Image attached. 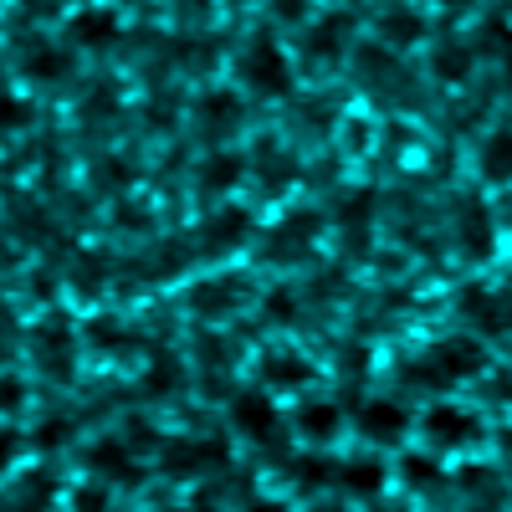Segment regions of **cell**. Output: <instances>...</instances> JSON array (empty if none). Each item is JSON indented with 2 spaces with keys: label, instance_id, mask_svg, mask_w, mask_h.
<instances>
[{
  "label": "cell",
  "instance_id": "1",
  "mask_svg": "<svg viewBox=\"0 0 512 512\" xmlns=\"http://www.w3.org/2000/svg\"><path fill=\"white\" fill-rule=\"evenodd\" d=\"M241 82L251 93H262V98H287L292 93V62L287 52L277 47L272 36H256L246 57H241Z\"/></svg>",
  "mask_w": 512,
  "mask_h": 512
},
{
  "label": "cell",
  "instance_id": "2",
  "mask_svg": "<svg viewBox=\"0 0 512 512\" xmlns=\"http://www.w3.org/2000/svg\"><path fill=\"white\" fill-rule=\"evenodd\" d=\"M420 431L436 451H461V446H472L482 436V420L472 410H461V405H431L425 420H420Z\"/></svg>",
  "mask_w": 512,
  "mask_h": 512
},
{
  "label": "cell",
  "instance_id": "3",
  "mask_svg": "<svg viewBox=\"0 0 512 512\" xmlns=\"http://www.w3.org/2000/svg\"><path fill=\"white\" fill-rule=\"evenodd\" d=\"M431 369H436L441 379H477V374L487 369V349L477 344V338H466V333L441 338V344L431 349Z\"/></svg>",
  "mask_w": 512,
  "mask_h": 512
},
{
  "label": "cell",
  "instance_id": "4",
  "mask_svg": "<svg viewBox=\"0 0 512 512\" xmlns=\"http://www.w3.org/2000/svg\"><path fill=\"white\" fill-rule=\"evenodd\" d=\"M359 431H364V441H374V446H400L405 431H410V410H405L400 400H369V405L359 410Z\"/></svg>",
  "mask_w": 512,
  "mask_h": 512
},
{
  "label": "cell",
  "instance_id": "5",
  "mask_svg": "<svg viewBox=\"0 0 512 512\" xmlns=\"http://www.w3.org/2000/svg\"><path fill=\"white\" fill-rule=\"evenodd\" d=\"M231 425L246 436V441H267L277 431V400L267 390H251V395H236L231 400Z\"/></svg>",
  "mask_w": 512,
  "mask_h": 512
},
{
  "label": "cell",
  "instance_id": "6",
  "mask_svg": "<svg viewBox=\"0 0 512 512\" xmlns=\"http://www.w3.org/2000/svg\"><path fill=\"white\" fill-rule=\"evenodd\" d=\"M456 236H461L466 262H487V256H492V246H497V231H492V216H487V205H482V200H466V205H461Z\"/></svg>",
  "mask_w": 512,
  "mask_h": 512
},
{
  "label": "cell",
  "instance_id": "7",
  "mask_svg": "<svg viewBox=\"0 0 512 512\" xmlns=\"http://www.w3.org/2000/svg\"><path fill=\"white\" fill-rule=\"evenodd\" d=\"M67 31H72L77 47L103 52V47H113V41H118V11H108V6H82V11L67 21Z\"/></svg>",
  "mask_w": 512,
  "mask_h": 512
},
{
  "label": "cell",
  "instance_id": "8",
  "mask_svg": "<svg viewBox=\"0 0 512 512\" xmlns=\"http://www.w3.org/2000/svg\"><path fill=\"white\" fill-rule=\"evenodd\" d=\"M338 431H344V410L333 400H303L297 405V436L313 441V446H328Z\"/></svg>",
  "mask_w": 512,
  "mask_h": 512
},
{
  "label": "cell",
  "instance_id": "9",
  "mask_svg": "<svg viewBox=\"0 0 512 512\" xmlns=\"http://www.w3.org/2000/svg\"><path fill=\"white\" fill-rule=\"evenodd\" d=\"M477 169L487 185H512V128H492L482 139V154H477Z\"/></svg>",
  "mask_w": 512,
  "mask_h": 512
},
{
  "label": "cell",
  "instance_id": "10",
  "mask_svg": "<svg viewBox=\"0 0 512 512\" xmlns=\"http://www.w3.org/2000/svg\"><path fill=\"white\" fill-rule=\"evenodd\" d=\"M308 379H313V364L303 354H267L262 359V384H267V390H277V395L303 390Z\"/></svg>",
  "mask_w": 512,
  "mask_h": 512
},
{
  "label": "cell",
  "instance_id": "11",
  "mask_svg": "<svg viewBox=\"0 0 512 512\" xmlns=\"http://www.w3.org/2000/svg\"><path fill=\"white\" fill-rule=\"evenodd\" d=\"M420 36H425V21L410 6H390L379 16V41H384V47H415Z\"/></svg>",
  "mask_w": 512,
  "mask_h": 512
},
{
  "label": "cell",
  "instance_id": "12",
  "mask_svg": "<svg viewBox=\"0 0 512 512\" xmlns=\"http://www.w3.org/2000/svg\"><path fill=\"white\" fill-rule=\"evenodd\" d=\"M246 226H251V221H246V210L226 205L221 216H210V221H205V246H210V251H231V246L246 241Z\"/></svg>",
  "mask_w": 512,
  "mask_h": 512
},
{
  "label": "cell",
  "instance_id": "13",
  "mask_svg": "<svg viewBox=\"0 0 512 512\" xmlns=\"http://www.w3.org/2000/svg\"><path fill=\"white\" fill-rule=\"evenodd\" d=\"M384 477H390V472H384V466H379L374 456L349 461L344 472H338V482H344V492H349V497H379V492H384Z\"/></svg>",
  "mask_w": 512,
  "mask_h": 512
},
{
  "label": "cell",
  "instance_id": "14",
  "mask_svg": "<svg viewBox=\"0 0 512 512\" xmlns=\"http://www.w3.org/2000/svg\"><path fill=\"white\" fill-rule=\"evenodd\" d=\"M88 461H93V472H103V477H128V472H134V456H128V446H123L118 436L98 441V446L88 451Z\"/></svg>",
  "mask_w": 512,
  "mask_h": 512
},
{
  "label": "cell",
  "instance_id": "15",
  "mask_svg": "<svg viewBox=\"0 0 512 512\" xmlns=\"http://www.w3.org/2000/svg\"><path fill=\"white\" fill-rule=\"evenodd\" d=\"M241 180V154H210L200 169V185L205 190H231Z\"/></svg>",
  "mask_w": 512,
  "mask_h": 512
},
{
  "label": "cell",
  "instance_id": "16",
  "mask_svg": "<svg viewBox=\"0 0 512 512\" xmlns=\"http://www.w3.org/2000/svg\"><path fill=\"white\" fill-rule=\"evenodd\" d=\"M62 72H67V52H62V47H31V52H26V77L57 82Z\"/></svg>",
  "mask_w": 512,
  "mask_h": 512
},
{
  "label": "cell",
  "instance_id": "17",
  "mask_svg": "<svg viewBox=\"0 0 512 512\" xmlns=\"http://www.w3.org/2000/svg\"><path fill=\"white\" fill-rule=\"evenodd\" d=\"M466 72H472V52L456 47V41H446V47L436 52V77L441 82H466Z\"/></svg>",
  "mask_w": 512,
  "mask_h": 512
},
{
  "label": "cell",
  "instance_id": "18",
  "mask_svg": "<svg viewBox=\"0 0 512 512\" xmlns=\"http://www.w3.org/2000/svg\"><path fill=\"white\" fill-rule=\"evenodd\" d=\"M344 21H323V26H313L308 31V57H318V62H333L338 57V41H344V31H338Z\"/></svg>",
  "mask_w": 512,
  "mask_h": 512
},
{
  "label": "cell",
  "instance_id": "19",
  "mask_svg": "<svg viewBox=\"0 0 512 512\" xmlns=\"http://www.w3.org/2000/svg\"><path fill=\"white\" fill-rule=\"evenodd\" d=\"M292 472H297V487H303V492H313V487H328V482L338 477L333 466H328V461H318V456H303V461L292 466Z\"/></svg>",
  "mask_w": 512,
  "mask_h": 512
},
{
  "label": "cell",
  "instance_id": "20",
  "mask_svg": "<svg viewBox=\"0 0 512 512\" xmlns=\"http://www.w3.org/2000/svg\"><path fill=\"white\" fill-rule=\"evenodd\" d=\"M400 472L410 477V487H431V482H441V466H436L431 456H405V461H400Z\"/></svg>",
  "mask_w": 512,
  "mask_h": 512
},
{
  "label": "cell",
  "instance_id": "21",
  "mask_svg": "<svg viewBox=\"0 0 512 512\" xmlns=\"http://www.w3.org/2000/svg\"><path fill=\"white\" fill-rule=\"evenodd\" d=\"M144 384H149L154 395H169V390L180 384V364H175V359H159V364L149 369V379H144Z\"/></svg>",
  "mask_w": 512,
  "mask_h": 512
},
{
  "label": "cell",
  "instance_id": "22",
  "mask_svg": "<svg viewBox=\"0 0 512 512\" xmlns=\"http://www.w3.org/2000/svg\"><path fill=\"white\" fill-rule=\"evenodd\" d=\"M231 297H236V292H231V287H200V292H195V297H190V303H195V308H200V313H205V318H216V313H221V308H226V303H231Z\"/></svg>",
  "mask_w": 512,
  "mask_h": 512
},
{
  "label": "cell",
  "instance_id": "23",
  "mask_svg": "<svg viewBox=\"0 0 512 512\" xmlns=\"http://www.w3.org/2000/svg\"><path fill=\"white\" fill-rule=\"evenodd\" d=\"M67 436H72V425H67V420H47V425L36 431V446H41V451H57Z\"/></svg>",
  "mask_w": 512,
  "mask_h": 512
},
{
  "label": "cell",
  "instance_id": "24",
  "mask_svg": "<svg viewBox=\"0 0 512 512\" xmlns=\"http://www.w3.org/2000/svg\"><path fill=\"white\" fill-rule=\"evenodd\" d=\"M231 108H236V98H231V93H210V98H205L210 123H226V118H231Z\"/></svg>",
  "mask_w": 512,
  "mask_h": 512
},
{
  "label": "cell",
  "instance_id": "25",
  "mask_svg": "<svg viewBox=\"0 0 512 512\" xmlns=\"http://www.w3.org/2000/svg\"><path fill=\"white\" fill-rule=\"evenodd\" d=\"M277 16L282 21H303L308 16V0H277Z\"/></svg>",
  "mask_w": 512,
  "mask_h": 512
},
{
  "label": "cell",
  "instance_id": "26",
  "mask_svg": "<svg viewBox=\"0 0 512 512\" xmlns=\"http://www.w3.org/2000/svg\"><path fill=\"white\" fill-rule=\"evenodd\" d=\"M93 344H123V328H118V323H113V328L98 323V328H93Z\"/></svg>",
  "mask_w": 512,
  "mask_h": 512
},
{
  "label": "cell",
  "instance_id": "27",
  "mask_svg": "<svg viewBox=\"0 0 512 512\" xmlns=\"http://www.w3.org/2000/svg\"><path fill=\"white\" fill-rule=\"evenodd\" d=\"M267 308L277 313V323H287V318H292V297H287V292H277V297H272V303H267Z\"/></svg>",
  "mask_w": 512,
  "mask_h": 512
},
{
  "label": "cell",
  "instance_id": "28",
  "mask_svg": "<svg viewBox=\"0 0 512 512\" xmlns=\"http://www.w3.org/2000/svg\"><path fill=\"white\" fill-rule=\"evenodd\" d=\"M349 144H369V128L364 123H349Z\"/></svg>",
  "mask_w": 512,
  "mask_h": 512
},
{
  "label": "cell",
  "instance_id": "29",
  "mask_svg": "<svg viewBox=\"0 0 512 512\" xmlns=\"http://www.w3.org/2000/svg\"><path fill=\"white\" fill-rule=\"evenodd\" d=\"M77 507H103V492H77Z\"/></svg>",
  "mask_w": 512,
  "mask_h": 512
},
{
  "label": "cell",
  "instance_id": "30",
  "mask_svg": "<svg viewBox=\"0 0 512 512\" xmlns=\"http://www.w3.org/2000/svg\"><path fill=\"white\" fill-rule=\"evenodd\" d=\"M507 77H512V57H507Z\"/></svg>",
  "mask_w": 512,
  "mask_h": 512
},
{
  "label": "cell",
  "instance_id": "31",
  "mask_svg": "<svg viewBox=\"0 0 512 512\" xmlns=\"http://www.w3.org/2000/svg\"><path fill=\"white\" fill-rule=\"evenodd\" d=\"M507 451H512V446H507Z\"/></svg>",
  "mask_w": 512,
  "mask_h": 512
}]
</instances>
